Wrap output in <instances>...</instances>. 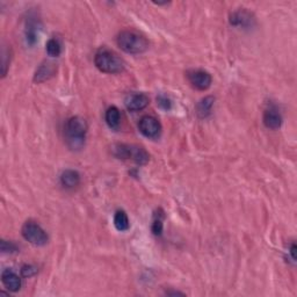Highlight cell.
<instances>
[{"label": "cell", "mask_w": 297, "mask_h": 297, "mask_svg": "<svg viewBox=\"0 0 297 297\" xmlns=\"http://www.w3.org/2000/svg\"><path fill=\"white\" fill-rule=\"evenodd\" d=\"M214 101L215 99L213 96H206L203 98L201 101L198 103V107H196V113L200 117H207L209 116L211 114V110H213V106H214Z\"/></svg>", "instance_id": "2e32d148"}, {"label": "cell", "mask_w": 297, "mask_h": 297, "mask_svg": "<svg viewBox=\"0 0 297 297\" xmlns=\"http://www.w3.org/2000/svg\"><path fill=\"white\" fill-rule=\"evenodd\" d=\"M87 133V123L83 117L73 116L68 120L65 126V136H67V143L72 150L82 149L85 137Z\"/></svg>", "instance_id": "6da1fadb"}, {"label": "cell", "mask_w": 297, "mask_h": 297, "mask_svg": "<svg viewBox=\"0 0 297 297\" xmlns=\"http://www.w3.org/2000/svg\"><path fill=\"white\" fill-rule=\"evenodd\" d=\"M164 211L159 209L153 215V219H152V225H151V230L155 236H161L163 233V229H164Z\"/></svg>", "instance_id": "ac0fdd59"}, {"label": "cell", "mask_w": 297, "mask_h": 297, "mask_svg": "<svg viewBox=\"0 0 297 297\" xmlns=\"http://www.w3.org/2000/svg\"><path fill=\"white\" fill-rule=\"evenodd\" d=\"M262 121H264V125L266 128L272 129V130H276L281 128L282 126L283 118L282 115L276 108H268L264 111V116H262Z\"/></svg>", "instance_id": "9c48e42d"}, {"label": "cell", "mask_w": 297, "mask_h": 297, "mask_svg": "<svg viewBox=\"0 0 297 297\" xmlns=\"http://www.w3.org/2000/svg\"><path fill=\"white\" fill-rule=\"evenodd\" d=\"M157 105L159 106L161 109L164 110H169L172 107V102L169 98H167L166 95H159L157 98Z\"/></svg>", "instance_id": "ffe728a7"}, {"label": "cell", "mask_w": 297, "mask_h": 297, "mask_svg": "<svg viewBox=\"0 0 297 297\" xmlns=\"http://www.w3.org/2000/svg\"><path fill=\"white\" fill-rule=\"evenodd\" d=\"M47 52L51 57H58L62 52V44L57 38H50L47 42Z\"/></svg>", "instance_id": "d6986e66"}, {"label": "cell", "mask_w": 297, "mask_h": 297, "mask_svg": "<svg viewBox=\"0 0 297 297\" xmlns=\"http://www.w3.org/2000/svg\"><path fill=\"white\" fill-rule=\"evenodd\" d=\"M289 252H290V254H291V258H292V260H296V245H295V243H292L291 244V248H290V250H289Z\"/></svg>", "instance_id": "603a6c76"}, {"label": "cell", "mask_w": 297, "mask_h": 297, "mask_svg": "<svg viewBox=\"0 0 297 297\" xmlns=\"http://www.w3.org/2000/svg\"><path fill=\"white\" fill-rule=\"evenodd\" d=\"M111 153L118 159L131 160L138 165H145L149 163L150 155L143 146L136 144H114L111 146Z\"/></svg>", "instance_id": "3957f363"}, {"label": "cell", "mask_w": 297, "mask_h": 297, "mask_svg": "<svg viewBox=\"0 0 297 297\" xmlns=\"http://www.w3.org/2000/svg\"><path fill=\"white\" fill-rule=\"evenodd\" d=\"M56 68L52 63H49V62H45L42 65L38 67V69L35 72V76H34V82L36 83H43L45 80L51 78L52 76H55Z\"/></svg>", "instance_id": "7c38bea8"}, {"label": "cell", "mask_w": 297, "mask_h": 297, "mask_svg": "<svg viewBox=\"0 0 297 297\" xmlns=\"http://www.w3.org/2000/svg\"><path fill=\"white\" fill-rule=\"evenodd\" d=\"M116 42L121 50L133 55L143 53L149 48V41L134 30H123L118 34Z\"/></svg>", "instance_id": "7a4b0ae2"}, {"label": "cell", "mask_w": 297, "mask_h": 297, "mask_svg": "<svg viewBox=\"0 0 297 297\" xmlns=\"http://www.w3.org/2000/svg\"><path fill=\"white\" fill-rule=\"evenodd\" d=\"M36 273H37V268L34 267V266H32V265H25L24 267L21 268V274H22V276H25V277H30V276L35 275Z\"/></svg>", "instance_id": "7402d4cb"}, {"label": "cell", "mask_w": 297, "mask_h": 297, "mask_svg": "<svg viewBox=\"0 0 297 297\" xmlns=\"http://www.w3.org/2000/svg\"><path fill=\"white\" fill-rule=\"evenodd\" d=\"M61 184L68 190H72L80 184V174L75 169H67L62 173Z\"/></svg>", "instance_id": "4fadbf2b"}, {"label": "cell", "mask_w": 297, "mask_h": 297, "mask_svg": "<svg viewBox=\"0 0 297 297\" xmlns=\"http://www.w3.org/2000/svg\"><path fill=\"white\" fill-rule=\"evenodd\" d=\"M105 120L110 129H117L120 126V122H121V114H120L118 108L115 106H111L108 108V109L106 110Z\"/></svg>", "instance_id": "9a60e30c"}, {"label": "cell", "mask_w": 297, "mask_h": 297, "mask_svg": "<svg viewBox=\"0 0 297 297\" xmlns=\"http://www.w3.org/2000/svg\"><path fill=\"white\" fill-rule=\"evenodd\" d=\"M186 76L192 86L199 91H207L213 83L210 73L204 70H191Z\"/></svg>", "instance_id": "8992f818"}, {"label": "cell", "mask_w": 297, "mask_h": 297, "mask_svg": "<svg viewBox=\"0 0 297 297\" xmlns=\"http://www.w3.org/2000/svg\"><path fill=\"white\" fill-rule=\"evenodd\" d=\"M230 24L242 28H250L254 24V18L246 11H237L230 15Z\"/></svg>", "instance_id": "8fae6325"}, {"label": "cell", "mask_w": 297, "mask_h": 297, "mask_svg": "<svg viewBox=\"0 0 297 297\" xmlns=\"http://www.w3.org/2000/svg\"><path fill=\"white\" fill-rule=\"evenodd\" d=\"M149 103V96L144 93H131L125 99V105L130 111H140L148 107Z\"/></svg>", "instance_id": "ba28073f"}, {"label": "cell", "mask_w": 297, "mask_h": 297, "mask_svg": "<svg viewBox=\"0 0 297 297\" xmlns=\"http://www.w3.org/2000/svg\"><path fill=\"white\" fill-rule=\"evenodd\" d=\"M38 32H40V24H38V21L32 20V18L28 19L25 29L27 44L34 45L36 43L38 40Z\"/></svg>", "instance_id": "5bb4252c"}, {"label": "cell", "mask_w": 297, "mask_h": 297, "mask_svg": "<svg viewBox=\"0 0 297 297\" xmlns=\"http://www.w3.org/2000/svg\"><path fill=\"white\" fill-rule=\"evenodd\" d=\"M114 226L116 227L117 231H127L129 230L130 227V223H129V218L128 215L126 214V211L123 210H117L116 213L114 215Z\"/></svg>", "instance_id": "e0dca14e"}, {"label": "cell", "mask_w": 297, "mask_h": 297, "mask_svg": "<svg viewBox=\"0 0 297 297\" xmlns=\"http://www.w3.org/2000/svg\"><path fill=\"white\" fill-rule=\"evenodd\" d=\"M138 129L145 137L157 138L161 133V125L156 117L145 115L138 122Z\"/></svg>", "instance_id": "52a82bcc"}, {"label": "cell", "mask_w": 297, "mask_h": 297, "mask_svg": "<svg viewBox=\"0 0 297 297\" xmlns=\"http://www.w3.org/2000/svg\"><path fill=\"white\" fill-rule=\"evenodd\" d=\"M94 64L101 72L115 75L125 70V62L111 50L101 48L94 56Z\"/></svg>", "instance_id": "277c9868"}, {"label": "cell", "mask_w": 297, "mask_h": 297, "mask_svg": "<svg viewBox=\"0 0 297 297\" xmlns=\"http://www.w3.org/2000/svg\"><path fill=\"white\" fill-rule=\"evenodd\" d=\"M2 252L3 253H14L18 252V246L14 244L12 242H6V241H2Z\"/></svg>", "instance_id": "44dd1931"}, {"label": "cell", "mask_w": 297, "mask_h": 297, "mask_svg": "<svg viewBox=\"0 0 297 297\" xmlns=\"http://www.w3.org/2000/svg\"><path fill=\"white\" fill-rule=\"evenodd\" d=\"M2 282L5 285V288L9 291L15 292L20 290L21 288V279L17 273H14L11 269H5L2 273Z\"/></svg>", "instance_id": "30bf717a"}, {"label": "cell", "mask_w": 297, "mask_h": 297, "mask_svg": "<svg viewBox=\"0 0 297 297\" xmlns=\"http://www.w3.org/2000/svg\"><path fill=\"white\" fill-rule=\"evenodd\" d=\"M21 233L22 237L27 242H29L30 244L35 246H44L49 241L47 232L37 223L33 221H28L25 223L21 229Z\"/></svg>", "instance_id": "5b68a950"}]
</instances>
